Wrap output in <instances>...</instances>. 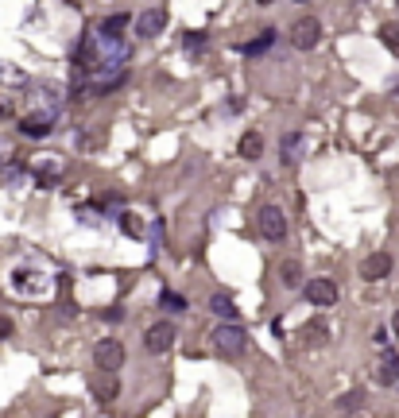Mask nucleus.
Masks as SVG:
<instances>
[{"label": "nucleus", "instance_id": "obj_23", "mask_svg": "<svg viewBox=\"0 0 399 418\" xmlns=\"http://www.w3.org/2000/svg\"><path fill=\"white\" fill-rule=\"evenodd\" d=\"M186 47H190V50H198V47H205V43H210V35H205V31H190V35H186Z\"/></svg>", "mask_w": 399, "mask_h": 418}, {"label": "nucleus", "instance_id": "obj_25", "mask_svg": "<svg viewBox=\"0 0 399 418\" xmlns=\"http://www.w3.org/2000/svg\"><path fill=\"white\" fill-rule=\"evenodd\" d=\"M117 217H120V229H124V233H132V236L140 233V221L132 213H117Z\"/></svg>", "mask_w": 399, "mask_h": 418}, {"label": "nucleus", "instance_id": "obj_9", "mask_svg": "<svg viewBox=\"0 0 399 418\" xmlns=\"http://www.w3.org/2000/svg\"><path fill=\"white\" fill-rule=\"evenodd\" d=\"M93 395H98V403H117L120 399V379H117V372H101L98 379H93Z\"/></svg>", "mask_w": 399, "mask_h": 418}, {"label": "nucleus", "instance_id": "obj_17", "mask_svg": "<svg viewBox=\"0 0 399 418\" xmlns=\"http://www.w3.org/2000/svg\"><path fill=\"white\" fill-rule=\"evenodd\" d=\"M241 155L248 159V163L263 155V136H260V132H244V136H241Z\"/></svg>", "mask_w": 399, "mask_h": 418}, {"label": "nucleus", "instance_id": "obj_11", "mask_svg": "<svg viewBox=\"0 0 399 418\" xmlns=\"http://www.w3.org/2000/svg\"><path fill=\"white\" fill-rule=\"evenodd\" d=\"M210 314H217L221 321H236L241 318V306H236L225 291H217V294H210Z\"/></svg>", "mask_w": 399, "mask_h": 418}, {"label": "nucleus", "instance_id": "obj_28", "mask_svg": "<svg viewBox=\"0 0 399 418\" xmlns=\"http://www.w3.org/2000/svg\"><path fill=\"white\" fill-rule=\"evenodd\" d=\"M388 330H391V333H396V337H399V310L391 314V325H388Z\"/></svg>", "mask_w": 399, "mask_h": 418}, {"label": "nucleus", "instance_id": "obj_4", "mask_svg": "<svg viewBox=\"0 0 399 418\" xmlns=\"http://www.w3.org/2000/svg\"><path fill=\"white\" fill-rule=\"evenodd\" d=\"M260 233L268 236L272 244H279L283 236H287V217H283L279 205H263V209H260Z\"/></svg>", "mask_w": 399, "mask_h": 418}, {"label": "nucleus", "instance_id": "obj_26", "mask_svg": "<svg viewBox=\"0 0 399 418\" xmlns=\"http://www.w3.org/2000/svg\"><path fill=\"white\" fill-rule=\"evenodd\" d=\"M4 337H12V321L0 314V341H4Z\"/></svg>", "mask_w": 399, "mask_h": 418}, {"label": "nucleus", "instance_id": "obj_27", "mask_svg": "<svg viewBox=\"0 0 399 418\" xmlns=\"http://www.w3.org/2000/svg\"><path fill=\"white\" fill-rule=\"evenodd\" d=\"M101 318H105V321H120V318H124V310H120V306H117V310H105V314H101Z\"/></svg>", "mask_w": 399, "mask_h": 418}, {"label": "nucleus", "instance_id": "obj_18", "mask_svg": "<svg viewBox=\"0 0 399 418\" xmlns=\"http://www.w3.org/2000/svg\"><path fill=\"white\" fill-rule=\"evenodd\" d=\"M279 283L283 287H302V267H299V260H283L279 263Z\"/></svg>", "mask_w": 399, "mask_h": 418}, {"label": "nucleus", "instance_id": "obj_20", "mask_svg": "<svg viewBox=\"0 0 399 418\" xmlns=\"http://www.w3.org/2000/svg\"><path fill=\"white\" fill-rule=\"evenodd\" d=\"M159 306H163L167 314H183V310H186V294H178V291H163V294H159Z\"/></svg>", "mask_w": 399, "mask_h": 418}, {"label": "nucleus", "instance_id": "obj_12", "mask_svg": "<svg viewBox=\"0 0 399 418\" xmlns=\"http://www.w3.org/2000/svg\"><path fill=\"white\" fill-rule=\"evenodd\" d=\"M35 275H39V272H24V267H20V272L12 275V287L24 291V294H43V291H47V279H35Z\"/></svg>", "mask_w": 399, "mask_h": 418}, {"label": "nucleus", "instance_id": "obj_21", "mask_svg": "<svg viewBox=\"0 0 399 418\" xmlns=\"http://www.w3.org/2000/svg\"><path fill=\"white\" fill-rule=\"evenodd\" d=\"M380 39H384V47L399 50V23H384V28H380Z\"/></svg>", "mask_w": 399, "mask_h": 418}, {"label": "nucleus", "instance_id": "obj_15", "mask_svg": "<svg viewBox=\"0 0 399 418\" xmlns=\"http://www.w3.org/2000/svg\"><path fill=\"white\" fill-rule=\"evenodd\" d=\"M272 47H275V28H268V31H260L252 43H244L241 55H248V59H252V55H263V50H272Z\"/></svg>", "mask_w": 399, "mask_h": 418}, {"label": "nucleus", "instance_id": "obj_19", "mask_svg": "<svg viewBox=\"0 0 399 418\" xmlns=\"http://www.w3.org/2000/svg\"><path fill=\"white\" fill-rule=\"evenodd\" d=\"M299 144H302V136H299V132H287V136H283L279 159H283V163H287V167L295 163V155H299Z\"/></svg>", "mask_w": 399, "mask_h": 418}, {"label": "nucleus", "instance_id": "obj_16", "mask_svg": "<svg viewBox=\"0 0 399 418\" xmlns=\"http://www.w3.org/2000/svg\"><path fill=\"white\" fill-rule=\"evenodd\" d=\"M326 337H330V325H326L322 318H314V321L302 325V341H306V345H326Z\"/></svg>", "mask_w": 399, "mask_h": 418}, {"label": "nucleus", "instance_id": "obj_3", "mask_svg": "<svg viewBox=\"0 0 399 418\" xmlns=\"http://www.w3.org/2000/svg\"><path fill=\"white\" fill-rule=\"evenodd\" d=\"M93 364H98L101 372H117L120 364H124V345H120L117 337H105L93 345Z\"/></svg>", "mask_w": 399, "mask_h": 418}, {"label": "nucleus", "instance_id": "obj_13", "mask_svg": "<svg viewBox=\"0 0 399 418\" xmlns=\"http://www.w3.org/2000/svg\"><path fill=\"white\" fill-rule=\"evenodd\" d=\"M396 379H399V357H396V352H384V357H380V364H376V383L391 388Z\"/></svg>", "mask_w": 399, "mask_h": 418}, {"label": "nucleus", "instance_id": "obj_14", "mask_svg": "<svg viewBox=\"0 0 399 418\" xmlns=\"http://www.w3.org/2000/svg\"><path fill=\"white\" fill-rule=\"evenodd\" d=\"M128 23H132V16H128V12H117V16H109V20L98 28V35H101V39H120Z\"/></svg>", "mask_w": 399, "mask_h": 418}, {"label": "nucleus", "instance_id": "obj_2", "mask_svg": "<svg viewBox=\"0 0 399 418\" xmlns=\"http://www.w3.org/2000/svg\"><path fill=\"white\" fill-rule=\"evenodd\" d=\"M302 294H306L310 306H333L337 302V283L326 279V275H314V279L302 283Z\"/></svg>", "mask_w": 399, "mask_h": 418}, {"label": "nucleus", "instance_id": "obj_7", "mask_svg": "<svg viewBox=\"0 0 399 418\" xmlns=\"http://www.w3.org/2000/svg\"><path fill=\"white\" fill-rule=\"evenodd\" d=\"M391 275V256L388 252H372L360 260V279H369V283H380V279H388Z\"/></svg>", "mask_w": 399, "mask_h": 418}, {"label": "nucleus", "instance_id": "obj_1", "mask_svg": "<svg viewBox=\"0 0 399 418\" xmlns=\"http://www.w3.org/2000/svg\"><path fill=\"white\" fill-rule=\"evenodd\" d=\"M210 345H214L221 357H241L244 349H248V333H244L241 321H221L217 330H210Z\"/></svg>", "mask_w": 399, "mask_h": 418}, {"label": "nucleus", "instance_id": "obj_6", "mask_svg": "<svg viewBox=\"0 0 399 418\" xmlns=\"http://www.w3.org/2000/svg\"><path fill=\"white\" fill-rule=\"evenodd\" d=\"M175 337H178V333H175L171 321H156V325L144 333V349L147 352H167L171 345H175Z\"/></svg>", "mask_w": 399, "mask_h": 418}, {"label": "nucleus", "instance_id": "obj_29", "mask_svg": "<svg viewBox=\"0 0 399 418\" xmlns=\"http://www.w3.org/2000/svg\"><path fill=\"white\" fill-rule=\"evenodd\" d=\"M256 4H260V8H268V4H272V0H256Z\"/></svg>", "mask_w": 399, "mask_h": 418}, {"label": "nucleus", "instance_id": "obj_24", "mask_svg": "<svg viewBox=\"0 0 399 418\" xmlns=\"http://www.w3.org/2000/svg\"><path fill=\"white\" fill-rule=\"evenodd\" d=\"M59 182V167H39V186H55Z\"/></svg>", "mask_w": 399, "mask_h": 418}, {"label": "nucleus", "instance_id": "obj_10", "mask_svg": "<svg viewBox=\"0 0 399 418\" xmlns=\"http://www.w3.org/2000/svg\"><path fill=\"white\" fill-rule=\"evenodd\" d=\"M55 128V120H50V113H31V117H24L20 120V132L24 136H31V140H43Z\"/></svg>", "mask_w": 399, "mask_h": 418}, {"label": "nucleus", "instance_id": "obj_22", "mask_svg": "<svg viewBox=\"0 0 399 418\" xmlns=\"http://www.w3.org/2000/svg\"><path fill=\"white\" fill-rule=\"evenodd\" d=\"M364 407V391H349V395L337 403V410H360Z\"/></svg>", "mask_w": 399, "mask_h": 418}, {"label": "nucleus", "instance_id": "obj_8", "mask_svg": "<svg viewBox=\"0 0 399 418\" xmlns=\"http://www.w3.org/2000/svg\"><path fill=\"white\" fill-rule=\"evenodd\" d=\"M163 28H167V12L163 8H147V12L136 16V35L140 39H156Z\"/></svg>", "mask_w": 399, "mask_h": 418}, {"label": "nucleus", "instance_id": "obj_5", "mask_svg": "<svg viewBox=\"0 0 399 418\" xmlns=\"http://www.w3.org/2000/svg\"><path fill=\"white\" fill-rule=\"evenodd\" d=\"M318 39H322V23L314 20V16H302V20L291 28V43H295L299 50H310V47H318Z\"/></svg>", "mask_w": 399, "mask_h": 418}]
</instances>
